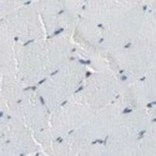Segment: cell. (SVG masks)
Returning a JSON list of instances; mask_svg holds the SVG:
<instances>
[{"instance_id":"cell-8","label":"cell","mask_w":156,"mask_h":156,"mask_svg":"<svg viewBox=\"0 0 156 156\" xmlns=\"http://www.w3.org/2000/svg\"><path fill=\"white\" fill-rule=\"evenodd\" d=\"M12 116L19 118L37 137L50 131V110L34 87H27Z\"/></svg>"},{"instance_id":"cell-7","label":"cell","mask_w":156,"mask_h":156,"mask_svg":"<svg viewBox=\"0 0 156 156\" xmlns=\"http://www.w3.org/2000/svg\"><path fill=\"white\" fill-rule=\"evenodd\" d=\"M2 23L15 44H28L46 36L35 2H25L23 6L3 19Z\"/></svg>"},{"instance_id":"cell-17","label":"cell","mask_w":156,"mask_h":156,"mask_svg":"<svg viewBox=\"0 0 156 156\" xmlns=\"http://www.w3.org/2000/svg\"><path fill=\"white\" fill-rule=\"evenodd\" d=\"M25 89L18 75L0 79V115L14 114Z\"/></svg>"},{"instance_id":"cell-15","label":"cell","mask_w":156,"mask_h":156,"mask_svg":"<svg viewBox=\"0 0 156 156\" xmlns=\"http://www.w3.org/2000/svg\"><path fill=\"white\" fill-rule=\"evenodd\" d=\"M2 139L18 150L21 156H33L41 151L31 130L16 116L6 115Z\"/></svg>"},{"instance_id":"cell-18","label":"cell","mask_w":156,"mask_h":156,"mask_svg":"<svg viewBox=\"0 0 156 156\" xmlns=\"http://www.w3.org/2000/svg\"><path fill=\"white\" fill-rule=\"evenodd\" d=\"M15 41L0 21V79L16 75Z\"/></svg>"},{"instance_id":"cell-21","label":"cell","mask_w":156,"mask_h":156,"mask_svg":"<svg viewBox=\"0 0 156 156\" xmlns=\"http://www.w3.org/2000/svg\"><path fill=\"white\" fill-rule=\"evenodd\" d=\"M33 156H48L46 154H44L43 151H40V152H37V154H35V155H33Z\"/></svg>"},{"instance_id":"cell-11","label":"cell","mask_w":156,"mask_h":156,"mask_svg":"<svg viewBox=\"0 0 156 156\" xmlns=\"http://www.w3.org/2000/svg\"><path fill=\"white\" fill-rule=\"evenodd\" d=\"M156 122V104L146 109L125 110L116 120L111 134L106 140L136 139ZM105 140V141H106Z\"/></svg>"},{"instance_id":"cell-14","label":"cell","mask_w":156,"mask_h":156,"mask_svg":"<svg viewBox=\"0 0 156 156\" xmlns=\"http://www.w3.org/2000/svg\"><path fill=\"white\" fill-rule=\"evenodd\" d=\"M137 4V0H89L84 3L81 16L104 27Z\"/></svg>"},{"instance_id":"cell-5","label":"cell","mask_w":156,"mask_h":156,"mask_svg":"<svg viewBox=\"0 0 156 156\" xmlns=\"http://www.w3.org/2000/svg\"><path fill=\"white\" fill-rule=\"evenodd\" d=\"M122 86L124 81L111 70L90 71L73 100L99 110L118 99Z\"/></svg>"},{"instance_id":"cell-9","label":"cell","mask_w":156,"mask_h":156,"mask_svg":"<svg viewBox=\"0 0 156 156\" xmlns=\"http://www.w3.org/2000/svg\"><path fill=\"white\" fill-rule=\"evenodd\" d=\"M96 110L75 100H69L50 111V133L53 139L70 135L80 129Z\"/></svg>"},{"instance_id":"cell-12","label":"cell","mask_w":156,"mask_h":156,"mask_svg":"<svg viewBox=\"0 0 156 156\" xmlns=\"http://www.w3.org/2000/svg\"><path fill=\"white\" fill-rule=\"evenodd\" d=\"M119 99L125 110L146 109L156 104V66L139 80L124 81Z\"/></svg>"},{"instance_id":"cell-2","label":"cell","mask_w":156,"mask_h":156,"mask_svg":"<svg viewBox=\"0 0 156 156\" xmlns=\"http://www.w3.org/2000/svg\"><path fill=\"white\" fill-rule=\"evenodd\" d=\"M109 69L122 81L139 80L156 66V2H147V14L141 33L127 46L105 51Z\"/></svg>"},{"instance_id":"cell-3","label":"cell","mask_w":156,"mask_h":156,"mask_svg":"<svg viewBox=\"0 0 156 156\" xmlns=\"http://www.w3.org/2000/svg\"><path fill=\"white\" fill-rule=\"evenodd\" d=\"M89 73L90 69L84 61L73 58L34 89L46 108L53 111L64 102L74 99Z\"/></svg>"},{"instance_id":"cell-13","label":"cell","mask_w":156,"mask_h":156,"mask_svg":"<svg viewBox=\"0 0 156 156\" xmlns=\"http://www.w3.org/2000/svg\"><path fill=\"white\" fill-rule=\"evenodd\" d=\"M105 156H156V124L136 139L104 141Z\"/></svg>"},{"instance_id":"cell-4","label":"cell","mask_w":156,"mask_h":156,"mask_svg":"<svg viewBox=\"0 0 156 156\" xmlns=\"http://www.w3.org/2000/svg\"><path fill=\"white\" fill-rule=\"evenodd\" d=\"M146 14L147 2H139L136 6L101 27L102 49L105 51H112L131 44L144 28Z\"/></svg>"},{"instance_id":"cell-6","label":"cell","mask_w":156,"mask_h":156,"mask_svg":"<svg viewBox=\"0 0 156 156\" xmlns=\"http://www.w3.org/2000/svg\"><path fill=\"white\" fill-rule=\"evenodd\" d=\"M84 3L81 0H40L35 2L46 36H53L64 31H74L79 21Z\"/></svg>"},{"instance_id":"cell-20","label":"cell","mask_w":156,"mask_h":156,"mask_svg":"<svg viewBox=\"0 0 156 156\" xmlns=\"http://www.w3.org/2000/svg\"><path fill=\"white\" fill-rule=\"evenodd\" d=\"M0 156H21V155L10 144H8L3 139H0Z\"/></svg>"},{"instance_id":"cell-10","label":"cell","mask_w":156,"mask_h":156,"mask_svg":"<svg viewBox=\"0 0 156 156\" xmlns=\"http://www.w3.org/2000/svg\"><path fill=\"white\" fill-rule=\"evenodd\" d=\"M122 111H125V106L118 98L110 105L96 110L91 118L73 133V135L90 142H104L111 134L114 125Z\"/></svg>"},{"instance_id":"cell-1","label":"cell","mask_w":156,"mask_h":156,"mask_svg":"<svg viewBox=\"0 0 156 156\" xmlns=\"http://www.w3.org/2000/svg\"><path fill=\"white\" fill-rule=\"evenodd\" d=\"M73 33L64 31L15 45L16 75L25 87H35L74 58Z\"/></svg>"},{"instance_id":"cell-16","label":"cell","mask_w":156,"mask_h":156,"mask_svg":"<svg viewBox=\"0 0 156 156\" xmlns=\"http://www.w3.org/2000/svg\"><path fill=\"white\" fill-rule=\"evenodd\" d=\"M48 156H105L104 142H90L70 134L54 139Z\"/></svg>"},{"instance_id":"cell-19","label":"cell","mask_w":156,"mask_h":156,"mask_svg":"<svg viewBox=\"0 0 156 156\" xmlns=\"http://www.w3.org/2000/svg\"><path fill=\"white\" fill-rule=\"evenodd\" d=\"M25 4V2H8V0H3L0 2V21L3 19H5L6 16H9L11 12H14L16 9H19L20 6H23Z\"/></svg>"}]
</instances>
